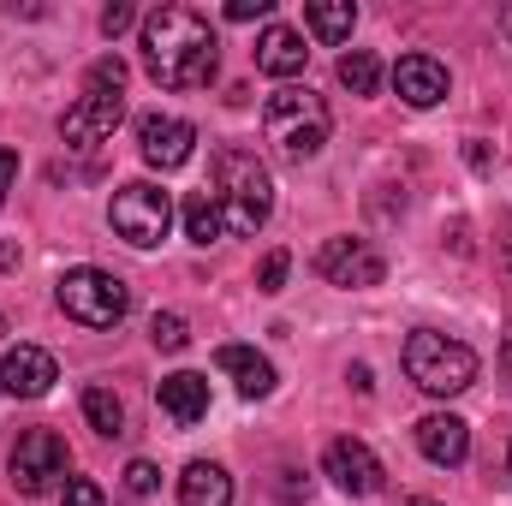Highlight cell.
Wrapping results in <instances>:
<instances>
[{
  "label": "cell",
  "instance_id": "cell-23",
  "mask_svg": "<svg viewBox=\"0 0 512 506\" xmlns=\"http://www.w3.org/2000/svg\"><path fill=\"white\" fill-rule=\"evenodd\" d=\"M126 60L120 54H102L96 66H90V78H84V90H102V96H126Z\"/></svg>",
  "mask_w": 512,
  "mask_h": 506
},
{
  "label": "cell",
  "instance_id": "cell-3",
  "mask_svg": "<svg viewBox=\"0 0 512 506\" xmlns=\"http://www.w3.org/2000/svg\"><path fill=\"white\" fill-rule=\"evenodd\" d=\"M215 203L233 239H251L274 209V179L256 161V149H215Z\"/></svg>",
  "mask_w": 512,
  "mask_h": 506
},
{
  "label": "cell",
  "instance_id": "cell-25",
  "mask_svg": "<svg viewBox=\"0 0 512 506\" xmlns=\"http://www.w3.org/2000/svg\"><path fill=\"white\" fill-rule=\"evenodd\" d=\"M286 268H292V256L268 251L262 256V268H256V292H280V286H286Z\"/></svg>",
  "mask_w": 512,
  "mask_h": 506
},
{
  "label": "cell",
  "instance_id": "cell-6",
  "mask_svg": "<svg viewBox=\"0 0 512 506\" xmlns=\"http://www.w3.org/2000/svg\"><path fill=\"white\" fill-rule=\"evenodd\" d=\"M108 221H114V233L137 245V251H155L161 239H167V227H173V197L161 191V185H149V179H131L114 191V209H108Z\"/></svg>",
  "mask_w": 512,
  "mask_h": 506
},
{
  "label": "cell",
  "instance_id": "cell-1",
  "mask_svg": "<svg viewBox=\"0 0 512 506\" xmlns=\"http://www.w3.org/2000/svg\"><path fill=\"white\" fill-rule=\"evenodd\" d=\"M143 66L161 90H203L221 72V36L191 6H155L143 18Z\"/></svg>",
  "mask_w": 512,
  "mask_h": 506
},
{
  "label": "cell",
  "instance_id": "cell-30",
  "mask_svg": "<svg viewBox=\"0 0 512 506\" xmlns=\"http://www.w3.org/2000/svg\"><path fill=\"white\" fill-rule=\"evenodd\" d=\"M12 185H18V155H12V149L0 143V203L12 197Z\"/></svg>",
  "mask_w": 512,
  "mask_h": 506
},
{
  "label": "cell",
  "instance_id": "cell-36",
  "mask_svg": "<svg viewBox=\"0 0 512 506\" xmlns=\"http://www.w3.org/2000/svg\"><path fill=\"white\" fill-rule=\"evenodd\" d=\"M0 334H6V316H0Z\"/></svg>",
  "mask_w": 512,
  "mask_h": 506
},
{
  "label": "cell",
  "instance_id": "cell-15",
  "mask_svg": "<svg viewBox=\"0 0 512 506\" xmlns=\"http://www.w3.org/2000/svg\"><path fill=\"white\" fill-rule=\"evenodd\" d=\"M304 60H310V48H304V36H298L292 24H268V30L256 36V72L292 84V78L304 72Z\"/></svg>",
  "mask_w": 512,
  "mask_h": 506
},
{
  "label": "cell",
  "instance_id": "cell-13",
  "mask_svg": "<svg viewBox=\"0 0 512 506\" xmlns=\"http://www.w3.org/2000/svg\"><path fill=\"white\" fill-rule=\"evenodd\" d=\"M54 381H60V364L42 346H12L0 358V393H12V399H42Z\"/></svg>",
  "mask_w": 512,
  "mask_h": 506
},
{
  "label": "cell",
  "instance_id": "cell-8",
  "mask_svg": "<svg viewBox=\"0 0 512 506\" xmlns=\"http://www.w3.org/2000/svg\"><path fill=\"white\" fill-rule=\"evenodd\" d=\"M316 274H322L328 286H346V292H358V286H382L387 256L376 251L370 239H328V245L316 251Z\"/></svg>",
  "mask_w": 512,
  "mask_h": 506
},
{
  "label": "cell",
  "instance_id": "cell-4",
  "mask_svg": "<svg viewBox=\"0 0 512 506\" xmlns=\"http://www.w3.org/2000/svg\"><path fill=\"white\" fill-rule=\"evenodd\" d=\"M405 376L417 381L429 399H453L477 381V352L453 334H435V328H417L405 340Z\"/></svg>",
  "mask_w": 512,
  "mask_h": 506
},
{
  "label": "cell",
  "instance_id": "cell-21",
  "mask_svg": "<svg viewBox=\"0 0 512 506\" xmlns=\"http://www.w3.org/2000/svg\"><path fill=\"white\" fill-rule=\"evenodd\" d=\"M84 417H90V429L96 435H126V405H120V393L114 387H84Z\"/></svg>",
  "mask_w": 512,
  "mask_h": 506
},
{
  "label": "cell",
  "instance_id": "cell-18",
  "mask_svg": "<svg viewBox=\"0 0 512 506\" xmlns=\"http://www.w3.org/2000/svg\"><path fill=\"white\" fill-rule=\"evenodd\" d=\"M215 364L233 376V387H239L245 399H268V393H274V364H268L256 346H221Z\"/></svg>",
  "mask_w": 512,
  "mask_h": 506
},
{
  "label": "cell",
  "instance_id": "cell-11",
  "mask_svg": "<svg viewBox=\"0 0 512 506\" xmlns=\"http://www.w3.org/2000/svg\"><path fill=\"white\" fill-rule=\"evenodd\" d=\"M191 143H197V126L179 120V114H143V120H137V149H143V161L161 167V173L185 167V161H191Z\"/></svg>",
  "mask_w": 512,
  "mask_h": 506
},
{
  "label": "cell",
  "instance_id": "cell-16",
  "mask_svg": "<svg viewBox=\"0 0 512 506\" xmlns=\"http://www.w3.org/2000/svg\"><path fill=\"white\" fill-rule=\"evenodd\" d=\"M155 399H161V411H167L179 429H191V423L209 417V376H197V370H173V376H161Z\"/></svg>",
  "mask_w": 512,
  "mask_h": 506
},
{
  "label": "cell",
  "instance_id": "cell-19",
  "mask_svg": "<svg viewBox=\"0 0 512 506\" xmlns=\"http://www.w3.org/2000/svg\"><path fill=\"white\" fill-rule=\"evenodd\" d=\"M304 24H310L316 42H346L352 24H358V6L352 0H310L304 6Z\"/></svg>",
  "mask_w": 512,
  "mask_h": 506
},
{
  "label": "cell",
  "instance_id": "cell-24",
  "mask_svg": "<svg viewBox=\"0 0 512 506\" xmlns=\"http://www.w3.org/2000/svg\"><path fill=\"white\" fill-rule=\"evenodd\" d=\"M149 340H155V352H185V316H173V310H155V322H149Z\"/></svg>",
  "mask_w": 512,
  "mask_h": 506
},
{
  "label": "cell",
  "instance_id": "cell-28",
  "mask_svg": "<svg viewBox=\"0 0 512 506\" xmlns=\"http://www.w3.org/2000/svg\"><path fill=\"white\" fill-rule=\"evenodd\" d=\"M131 24H137V12H131L126 0H114V6L102 12V36H126Z\"/></svg>",
  "mask_w": 512,
  "mask_h": 506
},
{
  "label": "cell",
  "instance_id": "cell-31",
  "mask_svg": "<svg viewBox=\"0 0 512 506\" xmlns=\"http://www.w3.org/2000/svg\"><path fill=\"white\" fill-rule=\"evenodd\" d=\"M0 268H18V245H12V239L0 245Z\"/></svg>",
  "mask_w": 512,
  "mask_h": 506
},
{
  "label": "cell",
  "instance_id": "cell-27",
  "mask_svg": "<svg viewBox=\"0 0 512 506\" xmlns=\"http://www.w3.org/2000/svg\"><path fill=\"white\" fill-rule=\"evenodd\" d=\"M126 489L131 495H155V489H161V471H155L149 459H131L126 465Z\"/></svg>",
  "mask_w": 512,
  "mask_h": 506
},
{
  "label": "cell",
  "instance_id": "cell-32",
  "mask_svg": "<svg viewBox=\"0 0 512 506\" xmlns=\"http://www.w3.org/2000/svg\"><path fill=\"white\" fill-rule=\"evenodd\" d=\"M501 30H507V36H512V6H507V12H501Z\"/></svg>",
  "mask_w": 512,
  "mask_h": 506
},
{
  "label": "cell",
  "instance_id": "cell-2",
  "mask_svg": "<svg viewBox=\"0 0 512 506\" xmlns=\"http://www.w3.org/2000/svg\"><path fill=\"white\" fill-rule=\"evenodd\" d=\"M328 131H334V114L328 102L310 90V84H280L268 102H262V137L268 149L286 161V167H304L328 149Z\"/></svg>",
  "mask_w": 512,
  "mask_h": 506
},
{
  "label": "cell",
  "instance_id": "cell-34",
  "mask_svg": "<svg viewBox=\"0 0 512 506\" xmlns=\"http://www.w3.org/2000/svg\"><path fill=\"white\" fill-rule=\"evenodd\" d=\"M501 364H507V376H512V340H507V352H501Z\"/></svg>",
  "mask_w": 512,
  "mask_h": 506
},
{
  "label": "cell",
  "instance_id": "cell-9",
  "mask_svg": "<svg viewBox=\"0 0 512 506\" xmlns=\"http://www.w3.org/2000/svg\"><path fill=\"white\" fill-rule=\"evenodd\" d=\"M126 120V96H102V90H84L72 108H66V120H60V137H66V149H96V143H108L114 126Z\"/></svg>",
  "mask_w": 512,
  "mask_h": 506
},
{
  "label": "cell",
  "instance_id": "cell-7",
  "mask_svg": "<svg viewBox=\"0 0 512 506\" xmlns=\"http://www.w3.org/2000/svg\"><path fill=\"white\" fill-rule=\"evenodd\" d=\"M6 471H12V489L36 501V495H48V489L66 483L72 453H66V441H60L54 429H24L18 447H12V459H6Z\"/></svg>",
  "mask_w": 512,
  "mask_h": 506
},
{
  "label": "cell",
  "instance_id": "cell-33",
  "mask_svg": "<svg viewBox=\"0 0 512 506\" xmlns=\"http://www.w3.org/2000/svg\"><path fill=\"white\" fill-rule=\"evenodd\" d=\"M405 506H441V501H423V495H411V501H405Z\"/></svg>",
  "mask_w": 512,
  "mask_h": 506
},
{
  "label": "cell",
  "instance_id": "cell-22",
  "mask_svg": "<svg viewBox=\"0 0 512 506\" xmlns=\"http://www.w3.org/2000/svg\"><path fill=\"white\" fill-rule=\"evenodd\" d=\"M340 84H346L352 96H376V84H382V60H376L370 48L340 54Z\"/></svg>",
  "mask_w": 512,
  "mask_h": 506
},
{
  "label": "cell",
  "instance_id": "cell-5",
  "mask_svg": "<svg viewBox=\"0 0 512 506\" xmlns=\"http://www.w3.org/2000/svg\"><path fill=\"white\" fill-rule=\"evenodd\" d=\"M60 310L78 322V328H120L131 316V286L108 268H72L60 274Z\"/></svg>",
  "mask_w": 512,
  "mask_h": 506
},
{
  "label": "cell",
  "instance_id": "cell-29",
  "mask_svg": "<svg viewBox=\"0 0 512 506\" xmlns=\"http://www.w3.org/2000/svg\"><path fill=\"white\" fill-rule=\"evenodd\" d=\"M268 12H274V0H227L233 24H251V18H268Z\"/></svg>",
  "mask_w": 512,
  "mask_h": 506
},
{
  "label": "cell",
  "instance_id": "cell-14",
  "mask_svg": "<svg viewBox=\"0 0 512 506\" xmlns=\"http://www.w3.org/2000/svg\"><path fill=\"white\" fill-rule=\"evenodd\" d=\"M393 90L405 108H435V102H447V66L435 54H405L393 66Z\"/></svg>",
  "mask_w": 512,
  "mask_h": 506
},
{
  "label": "cell",
  "instance_id": "cell-35",
  "mask_svg": "<svg viewBox=\"0 0 512 506\" xmlns=\"http://www.w3.org/2000/svg\"><path fill=\"white\" fill-rule=\"evenodd\" d=\"M507 471H512V447H507Z\"/></svg>",
  "mask_w": 512,
  "mask_h": 506
},
{
  "label": "cell",
  "instance_id": "cell-17",
  "mask_svg": "<svg viewBox=\"0 0 512 506\" xmlns=\"http://www.w3.org/2000/svg\"><path fill=\"white\" fill-rule=\"evenodd\" d=\"M179 506H233V477L215 459H191L179 471Z\"/></svg>",
  "mask_w": 512,
  "mask_h": 506
},
{
  "label": "cell",
  "instance_id": "cell-26",
  "mask_svg": "<svg viewBox=\"0 0 512 506\" xmlns=\"http://www.w3.org/2000/svg\"><path fill=\"white\" fill-rule=\"evenodd\" d=\"M60 501L66 506H108V495H102V483H90V477H66Z\"/></svg>",
  "mask_w": 512,
  "mask_h": 506
},
{
  "label": "cell",
  "instance_id": "cell-20",
  "mask_svg": "<svg viewBox=\"0 0 512 506\" xmlns=\"http://www.w3.org/2000/svg\"><path fill=\"white\" fill-rule=\"evenodd\" d=\"M185 233H191V245H215V239L227 233L215 191H191V197H185Z\"/></svg>",
  "mask_w": 512,
  "mask_h": 506
},
{
  "label": "cell",
  "instance_id": "cell-12",
  "mask_svg": "<svg viewBox=\"0 0 512 506\" xmlns=\"http://www.w3.org/2000/svg\"><path fill=\"white\" fill-rule=\"evenodd\" d=\"M417 453L429 459V465H441V471H459L465 459H471V429H465V417H453V411H429V417H417Z\"/></svg>",
  "mask_w": 512,
  "mask_h": 506
},
{
  "label": "cell",
  "instance_id": "cell-10",
  "mask_svg": "<svg viewBox=\"0 0 512 506\" xmlns=\"http://www.w3.org/2000/svg\"><path fill=\"white\" fill-rule=\"evenodd\" d=\"M322 471L334 477V489H346V495H382V459L364 447V441H352V435H340V441H328V453H322Z\"/></svg>",
  "mask_w": 512,
  "mask_h": 506
}]
</instances>
